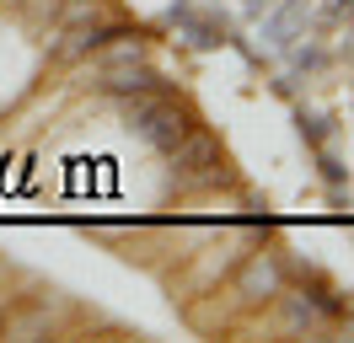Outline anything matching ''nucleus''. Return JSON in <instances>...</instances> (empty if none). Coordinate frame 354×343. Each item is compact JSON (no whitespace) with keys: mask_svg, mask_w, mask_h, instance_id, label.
Wrapping results in <instances>:
<instances>
[{"mask_svg":"<svg viewBox=\"0 0 354 343\" xmlns=\"http://www.w3.org/2000/svg\"><path fill=\"white\" fill-rule=\"evenodd\" d=\"M129 118L134 129H140V140L156 150H172L188 129H194V118H188V107L172 102L167 91H156V97H129Z\"/></svg>","mask_w":354,"mask_h":343,"instance_id":"f257e3e1","label":"nucleus"},{"mask_svg":"<svg viewBox=\"0 0 354 343\" xmlns=\"http://www.w3.org/2000/svg\"><path fill=\"white\" fill-rule=\"evenodd\" d=\"M97 86L129 102V97H156V91H167V75H161L156 64H145L140 43H124V48L102 64V81H97Z\"/></svg>","mask_w":354,"mask_h":343,"instance_id":"f03ea898","label":"nucleus"},{"mask_svg":"<svg viewBox=\"0 0 354 343\" xmlns=\"http://www.w3.org/2000/svg\"><path fill=\"white\" fill-rule=\"evenodd\" d=\"M167 156H172V167L183 172V177H194V183H225L221 140H215V134H204V129H188Z\"/></svg>","mask_w":354,"mask_h":343,"instance_id":"7ed1b4c3","label":"nucleus"},{"mask_svg":"<svg viewBox=\"0 0 354 343\" xmlns=\"http://www.w3.org/2000/svg\"><path fill=\"white\" fill-rule=\"evenodd\" d=\"M113 38H134V33L124 21H102V11H91V21H75L65 38L54 43V54H59V59H86L91 48H108Z\"/></svg>","mask_w":354,"mask_h":343,"instance_id":"20e7f679","label":"nucleus"},{"mask_svg":"<svg viewBox=\"0 0 354 343\" xmlns=\"http://www.w3.org/2000/svg\"><path fill=\"white\" fill-rule=\"evenodd\" d=\"M242 295H247V300H268V295H279V263H274V257H252V263H247V274H242Z\"/></svg>","mask_w":354,"mask_h":343,"instance_id":"39448f33","label":"nucleus"},{"mask_svg":"<svg viewBox=\"0 0 354 343\" xmlns=\"http://www.w3.org/2000/svg\"><path fill=\"white\" fill-rule=\"evenodd\" d=\"M311 21V0H285V11L268 21V38L274 43H295V33Z\"/></svg>","mask_w":354,"mask_h":343,"instance_id":"423d86ee","label":"nucleus"},{"mask_svg":"<svg viewBox=\"0 0 354 343\" xmlns=\"http://www.w3.org/2000/svg\"><path fill=\"white\" fill-rule=\"evenodd\" d=\"M301 134L322 145V140H328V118H322V113H301Z\"/></svg>","mask_w":354,"mask_h":343,"instance_id":"0eeeda50","label":"nucleus"},{"mask_svg":"<svg viewBox=\"0 0 354 343\" xmlns=\"http://www.w3.org/2000/svg\"><path fill=\"white\" fill-rule=\"evenodd\" d=\"M32 6H59V0H32Z\"/></svg>","mask_w":354,"mask_h":343,"instance_id":"6e6552de","label":"nucleus"},{"mask_svg":"<svg viewBox=\"0 0 354 343\" xmlns=\"http://www.w3.org/2000/svg\"><path fill=\"white\" fill-rule=\"evenodd\" d=\"M0 327H6V317H0Z\"/></svg>","mask_w":354,"mask_h":343,"instance_id":"1a4fd4ad","label":"nucleus"}]
</instances>
